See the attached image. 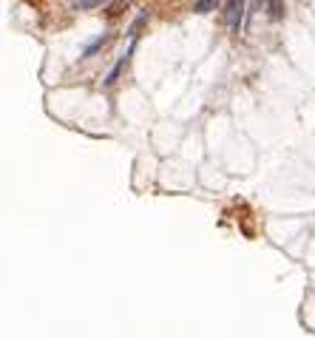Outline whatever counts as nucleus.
<instances>
[{"label": "nucleus", "instance_id": "obj_1", "mask_svg": "<svg viewBox=\"0 0 315 338\" xmlns=\"http://www.w3.org/2000/svg\"><path fill=\"white\" fill-rule=\"evenodd\" d=\"M242 20H244V0H227V26L233 34L242 31Z\"/></svg>", "mask_w": 315, "mask_h": 338}, {"label": "nucleus", "instance_id": "obj_2", "mask_svg": "<svg viewBox=\"0 0 315 338\" xmlns=\"http://www.w3.org/2000/svg\"><path fill=\"white\" fill-rule=\"evenodd\" d=\"M125 63H128V57H122L120 63H116L114 68H111V71H108V77H105V88H111V86H114V83H116V77H120V74H122V68H125Z\"/></svg>", "mask_w": 315, "mask_h": 338}, {"label": "nucleus", "instance_id": "obj_4", "mask_svg": "<svg viewBox=\"0 0 315 338\" xmlns=\"http://www.w3.org/2000/svg\"><path fill=\"white\" fill-rule=\"evenodd\" d=\"M216 6H219V0H199V3L193 6V12H199V15H208L210 9H216Z\"/></svg>", "mask_w": 315, "mask_h": 338}, {"label": "nucleus", "instance_id": "obj_3", "mask_svg": "<svg viewBox=\"0 0 315 338\" xmlns=\"http://www.w3.org/2000/svg\"><path fill=\"white\" fill-rule=\"evenodd\" d=\"M105 40H108V37H105V34H100L97 40H94V43H88V46H86V51H83V57H94V54H97V51H100L102 46H105Z\"/></svg>", "mask_w": 315, "mask_h": 338}, {"label": "nucleus", "instance_id": "obj_5", "mask_svg": "<svg viewBox=\"0 0 315 338\" xmlns=\"http://www.w3.org/2000/svg\"><path fill=\"white\" fill-rule=\"evenodd\" d=\"M105 0H77V9L80 12H88V9H94V6H102Z\"/></svg>", "mask_w": 315, "mask_h": 338}]
</instances>
